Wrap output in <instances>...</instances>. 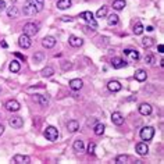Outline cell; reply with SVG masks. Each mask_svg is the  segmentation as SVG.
Listing matches in <instances>:
<instances>
[{
    "mask_svg": "<svg viewBox=\"0 0 164 164\" xmlns=\"http://www.w3.org/2000/svg\"><path fill=\"white\" fill-rule=\"evenodd\" d=\"M45 138L47 140H50V142H56L57 140V138H58V131H57V128H54V127H47L45 129Z\"/></svg>",
    "mask_w": 164,
    "mask_h": 164,
    "instance_id": "6da1fadb",
    "label": "cell"
},
{
    "mask_svg": "<svg viewBox=\"0 0 164 164\" xmlns=\"http://www.w3.org/2000/svg\"><path fill=\"white\" fill-rule=\"evenodd\" d=\"M140 138H142V140H152L153 136H155V128L153 127H145L140 129Z\"/></svg>",
    "mask_w": 164,
    "mask_h": 164,
    "instance_id": "7a4b0ae2",
    "label": "cell"
},
{
    "mask_svg": "<svg viewBox=\"0 0 164 164\" xmlns=\"http://www.w3.org/2000/svg\"><path fill=\"white\" fill-rule=\"evenodd\" d=\"M38 31H39V25L35 24V22H28L24 27V34L28 36H35L38 34Z\"/></svg>",
    "mask_w": 164,
    "mask_h": 164,
    "instance_id": "3957f363",
    "label": "cell"
},
{
    "mask_svg": "<svg viewBox=\"0 0 164 164\" xmlns=\"http://www.w3.org/2000/svg\"><path fill=\"white\" fill-rule=\"evenodd\" d=\"M79 17L85 20V21L88 22L89 25H92V28H97V22L95 21L93 14H92L91 11H84V13H81V14H79Z\"/></svg>",
    "mask_w": 164,
    "mask_h": 164,
    "instance_id": "277c9868",
    "label": "cell"
},
{
    "mask_svg": "<svg viewBox=\"0 0 164 164\" xmlns=\"http://www.w3.org/2000/svg\"><path fill=\"white\" fill-rule=\"evenodd\" d=\"M9 124H10V127H13V128H21L22 125H24V121H22L21 117L15 116L9 120Z\"/></svg>",
    "mask_w": 164,
    "mask_h": 164,
    "instance_id": "5b68a950",
    "label": "cell"
},
{
    "mask_svg": "<svg viewBox=\"0 0 164 164\" xmlns=\"http://www.w3.org/2000/svg\"><path fill=\"white\" fill-rule=\"evenodd\" d=\"M124 54L127 56L131 61H138V60H139V52H136V50L127 49V50H124Z\"/></svg>",
    "mask_w": 164,
    "mask_h": 164,
    "instance_id": "8992f818",
    "label": "cell"
},
{
    "mask_svg": "<svg viewBox=\"0 0 164 164\" xmlns=\"http://www.w3.org/2000/svg\"><path fill=\"white\" fill-rule=\"evenodd\" d=\"M4 107H6L7 110H9V111H18L20 110V103L17 100H9V102H6V104H4Z\"/></svg>",
    "mask_w": 164,
    "mask_h": 164,
    "instance_id": "52a82bcc",
    "label": "cell"
},
{
    "mask_svg": "<svg viewBox=\"0 0 164 164\" xmlns=\"http://www.w3.org/2000/svg\"><path fill=\"white\" fill-rule=\"evenodd\" d=\"M136 152H138V155H140V156H146L147 153H149V147H147L146 142L136 143Z\"/></svg>",
    "mask_w": 164,
    "mask_h": 164,
    "instance_id": "ba28073f",
    "label": "cell"
},
{
    "mask_svg": "<svg viewBox=\"0 0 164 164\" xmlns=\"http://www.w3.org/2000/svg\"><path fill=\"white\" fill-rule=\"evenodd\" d=\"M152 111H153V107L149 103H142L139 106V113L142 116H149V114H152Z\"/></svg>",
    "mask_w": 164,
    "mask_h": 164,
    "instance_id": "9c48e42d",
    "label": "cell"
},
{
    "mask_svg": "<svg viewBox=\"0 0 164 164\" xmlns=\"http://www.w3.org/2000/svg\"><path fill=\"white\" fill-rule=\"evenodd\" d=\"M18 45L21 46L22 49H28V47H31V39H29V36L28 35H21L20 36V39H18Z\"/></svg>",
    "mask_w": 164,
    "mask_h": 164,
    "instance_id": "30bf717a",
    "label": "cell"
},
{
    "mask_svg": "<svg viewBox=\"0 0 164 164\" xmlns=\"http://www.w3.org/2000/svg\"><path fill=\"white\" fill-rule=\"evenodd\" d=\"M68 43H70V45L73 46V47H79V46H82L84 40H82L79 36H75V35H71V36L68 38Z\"/></svg>",
    "mask_w": 164,
    "mask_h": 164,
    "instance_id": "8fae6325",
    "label": "cell"
},
{
    "mask_svg": "<svg viewBox=\"0 0 164 164\" xmlns=\"http://www.w3.org/2000/svg\"><path fill=\"white\" fill-rule=\"evenodd\" d=\"M13 161L17 164H28L31 161V158L28 156H24V155H15L13 157Z\"/></svg>",
    "mask_w": 164,
    "mask_h": 164,
    "instance_id": "7c38bea8",
    "label": "cell"
},
{
    "mask_svg": "<svg viewBox=\"0 0 164 164\" xmlns=\"http://www.w3.org/2000/svg\"><path fill=\"white\" fill-rule=\"evenodd\" d=\"M42 45L45 46L46 49H52V47H54V45H56V39L53 36H46V38H43Z\"/></svg>",
    "mask_w": 164,
    "mask_h": 164,
    "instance_id": "4fadbf2b",
    "label": "cell"
},
{
    "mask_svg": "<svg viewBox=\"0 0 164 164\" xmlns=\"http://www.w3.org/2000/svg\"><path fill=\"white\" fill-rule=\"evenodd\" d=\"M111 121H113V124L114 125H122L124 124V117L120 114V113H113L111 114Z\"/></svg>",
    "mask_w": 164,
    "mask_h": 164,
    "instance_id": "5bb4252c",
    "label": "cell"
},
{
    "mask_svg": "<svg viewBox=\"0 0 164 164\" xmlns=\"http://www.w3.org/2000/svg\"><path fill=\"white\" fill-rule=\"evenodd\" d=\"M82 86H84V82H82V79L76 78V79H71V81H70V88L73 89V91H79Z\"/></svg>",
    "mask_w": 164,
    "mask_h": 164,
    "instance_id": "9a60e30c",
    "label": "cell"
},
{
    "mask_svg": "<svg viewBox=\"0 0 164 164\" xmlns=\"http://www.w3.org/2000/svg\"><path fill=\"white\" fill-rule=\"evenodd\" d=\"M34 99L40 104V106H43V107H46L49 104V97L45 96V95H35Z\"/></svg>",
    "mask_w": 164,
    "mask_h": 164,
    "instance_id": "2e32d148",
    "label": "cell"
},
{
    "mask_svg": "<svg viewBox=\"0 0 164 164\" xmlns=\"http://www.w3.org/2000/svg\"><path fill=\"white\" fill-rule=\"evenodd\" d=\"M111 65L114 68H117V70H120V68H122V67H125V61L122 60L121 57H114L111 60Z\"/></svg>",
    "mask_w": 164,
    "mask_h": 164,
    "instance_id": "e0dca14e",
    "label": "cell"
},
{
    "mask_svg": "<svg viewBox=\"0 0 164 164\" xmlns=\"http://www.w3.org/2000/svg\"><path fill=\"white\" fill-rule=\"evenodd\" d=\"M18 15H20V10L17 9V7L11 6L7 9V17H9V18H17Z\"/></svg>",
    "mask_w": 164,
    "mask_h": 164,
    "instance_id": "ac0fdd59",
    "label": "cell"
},
{
    "mask_svg": "<svg viewBox=\"0 0 164 164\" xmlns=\"http://www.w3.org/2000/svg\"><path fill=\"white\" fill-rule=\"evenodd\" d=\"M146 78H147V74H146L145 70H136L135 71V79L139 82H143L146 81Z\"/></svg>",
    "mask_w": 164,
    "mask_h": 164,
    "instance_id": "d6986e66",
    "label": "cell"
},
{
    "mask_svg": "<svg viewBox=\"0 0 164 164\" xmlns=\"http://www.w3.org/2000/svg\"><path fill=\"white\" fill-rule=\"evenodd\" d=\"M107 86H109V89L111 92H118V91H121V88H122L121 84H120L118 81H110Z\"/></svg>",
    "mask_w": 164,
    "mask_h": 164,
    "instance_id": "ffe728a7",
    "label": "cell"
},
{
    "mask_svg": "<svg viewBox=\"0 0 164 164\" xmlns=\"http://www.w3.org/2000/svg\"><path fill=\"white\" fill-rule=\"evenodd\" d=\"M67 129L70 131V132H76V131L79 129V122L75 121V120H71V121H68Z\"/></svg>",
    "mask_w": 164,
    "mask_h": 164,
    "instance_id": "44dd1931",
    "label": "cell"
},
{
    "mask_svg": "<svg viewBox=\"0 0 164 164\" xmlns=\"http://www.w3.org/2000/svg\"><path fill=\"white\" fill-rule=\"evenodd\" d=\"M71 0H58L57 2V7L60 10H65V9H70L71 7Z\"/></svg>",
    "mask_w": 164,
    "mask_h": 164,
    "instance_id": "7402d4cb",
    "label": "cell"
},
{
    "mask_svg": "<svg viewBox=\"0 0 164 164\" xmlns=\"http://www.w3.org/2000/svg\"><path fill=\"white\" fill-rule=\"evenodd\" d=\"M125 6H127L125 0H116V2L113 3V9L117 10V11H120V10H124Z\"/></svg>",
    "mask_w": 164,
    "mask_h": 164,
    "instance_id": "603a6c76",
    "label": "cell"
},
{
    "mask_svg": "<svg viewBox=\"0 0 164 164\" xmlns=\"http://www.w3.org/2000/svg\"><path fill=\"white\" fill-rule=\"evenodd\" d=\"M20 70H21V65H20V63L17 60H13L11 63H10V71H11V73H18Z\"/></svg>",
    "mask_w": 164,
    "mask_h": 164,
    "instance_id": "cb8c5ba5",
    "label": "cell"
},
{
    "mask_svg": "<svg viewBox=\"0 0 164 164\" xmlns=\"http://www.w3.org/2000/svg\"><path fill=\"white\" fill-rule=\"evenodd\" d=\"M118 21H120V20H118V15H117V14H111V15H109V18H107V24L113 25V27L118 24Z\"/></svg>",
    "mask_w": 164,
    "mask_h": 164,
    "instance_id": "d4e9b609",
    "label": "cell"
},
{
    "mask_svg": "<svg viewBox=\"0 0 164 164\" xmlns=\"http://www.w3.org/2000/svg\"><path fill=\"white\" fill-rule=\"evenodd\" d=\"M104 129H106V127H104V124H96L95 125V128H93V131H95V134L96 135H103V132H104Z\"/></svg>",
    "mask_w": 164,
    "mask_h": 164,
    "instance_id": "484cf974",
    "label": "cell"
},
{
    "mask_svg": "<svg viewBox=\"0 0 164 164\" xmlns=\"http://www.w3.org/2000/svg\"><path fill=\"white\" fill-rule=\"evenodd\" d=\"M74 149H75V152H84V142H82L81 139H76L75 142H74Z\"/></svg>",
    "mask_w": 164,
    "mask_h": 164,
    "instance_id": "4316f807",
    "label": "cell"
},
{
    "mask_svg": "<svg viewBox=\"0 0 164 164\" xmlns=\"http://www.w3.org/2000/svg\"><path fill=\"white\" fill-rule=\"evenodd\" d=\"M129 161V157L127 155H120L116 157V163L117 164H124V163H128Z\"/></svg>",
    "mask_w": 164,
    "mask_h": 164,
    "instance_id": "83f0119b",
    "label": "cell"
},
{
    "mask_svg": "<svg viewBox=\"0 0 164 164\" xmlns=\"http://www.w3.org/2000/svg\"><path fill=\"white\" fill-rule=\"evenodd\" d=\"M106 15H107V6H102V9L97 10L96 17L97 18H103V17H106Z\"/></svg>",
    "mask_w": 164,
    "mask_h": 164,
    "instance_id": "f1b7e54d",
    "label": "cell"
},
{
    "mask_svg": "<svg viewBox=\"0 0 164 164\" xmlns=\"http://www.w3.org/2000/svg\"><path fill=\"white\" fill-rule=\"evenodd\" d=\"M142 45H143V47H152V46L155 45V40H153L152 38H143Z\"/></svg>",
    "mask_w": 164,
    "mask_h": 164,
    "instance_id": "f546056e",
    "label": "cell"
},
{
    "mask_svg": "<svg viewBox=\"0 0 164 164\" xmlns=\"http://www.w3.org/2000/svg\"><path fill=\"white\" fill-rule=\"evenodd\" d=\"M40 74H42L43 76H46V78H49V76H52L53 74H54V70H53L52 67H46V68H43Z\"/></svg>",
    "mask_w": 164,
    "mask_h": 164,
    "instance_id": "4dcf8cb0",
    "label": "cell"
},
{
    "mask_svg": "<svg viewBox=\"0 0 164 164\" xmlns=\"http://www.w3.org/2000/svg\"><path fill=\"white\" fill-rule=\"evenodd\" d=\"M143 29H145V28H143V25L140 24V22H138V24L134 27V34L135 35H140L143 32Z\"/></svg>",
    "mask_w": 164,
    "mask_h": 164,
    "instance_id": "1f68e13d",
    "label": "cell"
},
{
    "mask_svg": "<svg viewBox=\"0 0 164 164\" xmlns=\"http://www.w3.org/2000/svg\"><path fill=\"white\" fill-rule=\"evenodd\" d=\"M95 149H96V145H95L93 142L89 143V146H88V153H89L91 156H93V155H95Z\"/></svg>",
    "mask_w": 164,
    "mask_h": 164,
    "instance_id": "d6a6232c",
    "label": "cell"
},
{
    "mask_svg": "<svg viewBox=\"0 0 164 164\" xmlns=\"http://www.w3.org/2000/svg\"><path fill=\"white\" fill-rule=\"evenodd\" d=\"M43 58H45L43 53H36V54L34 56V61H35V63H39V61H42Z\"/></svg>",
    "mask_w": 164,
    "mask_h": 164,
    "instance_id": "836d02e7",
    "label": "cell"
},
{
    "mask_svg": "<svg viewBox=\"0 0 164 164\" xmlns=\"http://www.w3.org/2000/svg\"><path fill=\"white\" fill-rule=\"evenodd\" d=\"M145 63H147V64H153V63H155V58H153V56H150V54L145 56Z\"/></svg>",
    "mask_w": 164,
    "mask_h": 164,
    "instance_id": "e575fe53",
    "label": "cell"
},
{
    "mask_svg": "<svg viewBox=\"0 0 164 164\" xmlns=\"http://www.w3.org/2000/svg\"><path fill=\"white\" fill-rule=\"evenodd\" d=\"M61 67H63V70H70V68L73 67V64L67 63V61H63V63H61Z\"/></svg>",
    "mask_w": 164,
    "mask_h": 164,
    "instance_id": "d590c367",
    "label": "cell"
},
{
    "mask_svg": "<svg viewBox=\"0 0 164 164\" xmlns=\"http://www.w3.org/2000/svg\"><path fill=\"white\" fill-rule=\"evenodd\" d=\"M14 54H15V57H18V58H21V60H22V61H25V60H27V57H25V56H24V54H21V53H18V52H15V53H14Z\"/></svg>",
    "mask_w": 164,
    "mask_h": 164,
    "instance_id": "8d00e7d4",
    "label": "cell"
},
{
    "mask_svg": "<svg viewBox=\"0 0 164 164\" xmlns=\"http://www.w3.org/2000/svg\"><path fill=\"white\" fill-rule=\"evenodd\" d=\"M61 21H64V22H71V21H73V18H71V17H61Z\"/></svg>",
    "mask_w": 164,
    "mask_h": 164,
    "instance_id": "74e56055",
    "label": "cell"
},
{
    "mask_svg": "<svg viewBox=\"0 0 164 164\" xmlns=\"http://www.w3.org/2000/svg\"><path fill=\"white\" fill-rule=\"evenodd\" d=\"M82 29H84V32H85V34H92V32H93V31H92L91 28H88V27H84Z\"/></svg>",
    "mask_w": 164,
    "mask_h": 164,
    "instance_id": "f35d334b",
    "label": "cell"
},
{
    "mask_svg": "<svg viewBox=\"0 0 164 164\" xmlns=\"http://www.w3.org/2000/svg\"><path fill=\"white\" fill-rule=\"evenodd\" d=\"M0 45H2V47H4V49H7V47H9V45H7V42H6V40H3V39L0 40Z\"/></svg>",
    "mask_w": 164,
    "mask_h": 164,
    "instance_id": "ab89813d",
    "label": "cell"
},
{
    "mask_svg": "<svg viewBox=\"0 0 164 164\" xmlns=\"http://www.w3.org/2000/svg\"><path fill=\"white\" fill-rule=\"evenodd\" d=\"M6 9V2L4 0H0V10H4Z\"/></svg>",
    "mask_w": 164,
    "mask_h": 164,
    "instance_id": "60d3db41",
    "label": "cell"
},
{
    "mask_svg": "<svg viewBox=\"0 0 164 164\" xmlns=\"http://www.w3.org/2000/svg\"><path fill=\"white\" fill-rule=\"evenodd\" d=\"M158 53H163V50H164V46L163 45H158Z\"/></svg>",
    "mask_w": 164,
    "mask_h": 164,
    "instance_id": "b9f144b4",
    "label": "cell"
},
{
    "mask_svg": "<svg viewBox=\"0 0 164 164\" xmlns=\"http://www.w3.org/2000/svg\"><path fill=\"white\" fill-rule=\"evenodd\" d=\"M3 132H4V127H3V125H2V124H0V135L3 134Z\"/></svg>",
    "mask_w": 164,
    "mask_h": 164,
    "instance_id": "7bdbcfd3",
    "label": "cell"
},
{
    "mask_svg": "<svg viewBox=\"0 0 164 164\" xmlns=\"http://www.w3.org/2000/svg\"><path fill=\"white\" fill-rule=\"evenodd\" d=\"M146 31H149V32H152V31H153V27H147V28H146Z\"/></svg>",
    "mask_w": 164,
    "mask_h": 164,
    "instance_id": "ee69618b",
    "label": "cell"
},
{
    "mask_svg": "<svg viewBox=\"0 0 164 164\" xmlns=\"http://www.w3.org/2000/svg\"><path fill=\"white\" fill-rule=\"evenodd\" d=\"M10 2H13V3H15V2H17V0H10Z\"/></svg>",
    "mask_w": 164,
    "mask_h": 164,
    "instance_id": "f6af8a7d",
    "label": "cell"
},
{
    "mask_svg": "<svg viewBox=\"0 0 164 164\" xmlns=\"http://www.w3.org/2000/svg\"><path fill=\"white\" fill-rule=\"evenodd\" d=\"M0 93H2V86H0Z\"/></svg>",
    "mask_w": 164,
    "mask_h": 164,
    "instance_id": "bcb514c9",
    "label": "cell"
}]
</instances>
